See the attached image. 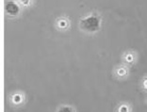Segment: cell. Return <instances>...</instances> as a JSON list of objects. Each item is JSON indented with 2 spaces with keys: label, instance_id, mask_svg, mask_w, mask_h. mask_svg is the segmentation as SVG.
I'll return each mask as SVG.
<instances>
[{
  "label": "cell",
  "instance_id": "cell-1",
  "mask_svg": "<svg viewBox=\"0 0 147 112\" xmlns=\"http://www.w3.org/2000/svg\"><path fill=\"white\" fill-rule=\"evenodd\" d=\"M8 102L13 109H19L23 107L26 103V92L21 90H17L11 92L8 95Z\"/></svg>",
  "mask_w": 147,
  "mask_h": 112
},
{
  "label": "cell",
  "instance_id": "cell-2",
  "mask_svg": "<svg viewBox=\"0 0 147 112\" xmlns=\"http://www.w3.org/2000/svg\"><path fill=\"white\" fill-rule=\"evenodd\" d=\"M112 74L117 80H125L130 75V66L125 63L117 64L112 70Z\"/></svg>",
  "mask_w": 147,
  "mask_h": 112
},
{
  "label": "cell",
  "instance_id": "cell-3",
  "mask_svg": "<svg viewBox=\"0 0 147 112\" xmlns=\"http://www.w3.org/2000/svg\"><path fill=\"white\" fill-rule=\"evenodd\" d=\"M122 62L123 63H125L129 66L131 65H135L138 61L139 58V55L138 52L134 49H127L122 54Z\"/></svg>",
  "mask_w": 147,
  "mask_h": 112
},
{
  "label": "cell",
  "instance_id": "cell-4",
  "mask_svg": "<svg viewBox=\"0 0 147 112\" xmlns=\"http://www.w3.org/2000/svg\"><path fill=\"white\" fill-rule=\"evenodd\" d=\"M55 27L59 32H66L71 27V20L68 16L61 15L55 20Z\"/></svg>",
  "mask_w": 147,
  "mask_h": 112
},
{
  "label": "cell",
  "instance_id": "cell-5",
  "mask_svg": "<svg viewBox=\"0 0 147 112\" xmlns=\"http://www.w3.org/2000/svg\"><path fill=\"white\" fill-rule=\"evenodd\" d=\"M99 22H100V18L98 16L95 14H92L88 16L86 19L82 20L81 26L82 27L88 26L90 30H95L96 28L99 27Z\"/></svg>",
  "mask_w": 147,
  "mask_h": 112
},
{
  "label": "cell",
  "instance_id": "cell-6",
  "mask_svg": "<svg viewBox=\"0 0 147 112\" xmlns=\"http://www.w3.org/2000/svg\"><path fill=\"white\" fill-rule=\"evenodd\" d=\"M20 9H22L21 6H20L17 1H13V0H11V1H8L6 4V11L9 14L11 15H16L20 12Z\"/></svg>",
  "mask_w": 147,
  "mask_h": 112
},
{
  "label": "cell",
  "instance_id": "cell-7",
  "mask_svg": "<svg viewBox=\"0 0 147 112\" xmlns=\"http://www.w3.org/2000/svg\"><path fill=\"white\" fill-rule=\"evenodd\" d=\"M114 112H134L133 105L128 101H122L117 104Z\"/></svg>",
  "mask_w": 147,
  "mask_h": 112
},
{
  "label": "cell",
  "instance_id": "cell-8",
  "mask_svg": "<svg viewBox=\"0 0 147 112\" xmlns=\"http://www.w3.org/2000/svg\"><path fill=\"white\" fill-rule=\"evenodd\" d=\"M18 4L21 6L22 9H26V8H29L32 3H33V0H16Z\"/></svg>",
  "mask_w": 147,
  "mask_h": 112
},
{
  "label": "cell",
  "instance_id": "cell-9",
  "mask_svg": "<svg viewBox=\"0 0 147 112\" xmlns=\"http://www.w3.org/2000/svg\"><path fill=\"white\" fill-rule=\"evenodd\" d=\"M141 88L143 91L147 92V74H145L144 76H142L141 80Z\"/></svg>",
  "mask_w": 147,
  "mask_h": 112
},
{
  "label": "cell",
  "instance_id": "cell-10",
  "mask_svg": "<svg viewBox=\"0 0 147 112\" xmlns=\"http://www.w3.org/2000/svg\"><path fill=\"white\" fill-rule=\"evenodd\" d=\"M146 103H147V98H146Z\"/></svg>",
  "mask_w": 147,
  "mask_h": 112
}]
</instances>
